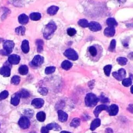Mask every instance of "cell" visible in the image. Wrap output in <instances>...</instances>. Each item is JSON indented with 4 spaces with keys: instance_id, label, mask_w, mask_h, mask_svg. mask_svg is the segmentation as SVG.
I'll return each mask as SVG.
<instances>
[{
    "instance_id": "cell-13",
    "label": "cell",
    "mask_w": 133,
    "mask_h": 133,
    "mask_svg": "<svg viewBox=\"0 0 133 133\" xmlns=\"http://www.w3.org/2000/svg\"><path fill=\"white\" fill-rule=\"evenodd\" d=\"M0 74L4 77H8L11 74V69L7 65H4L0 69Z\"/></svg>"
},
{
    "instance_id": "cell-37",
    "label": "cell",
    "mask_w": 133,
    "mask_h": 133,
    "mask_svg": "<svg viewBox=\"0 0 133 133\" xmlns=\"http://www.w3.org/2000/svg\"><path fill=\"white\" fill-rule=\"evenodd\" d=\"M55 67L54 66L47 67L45 69V73L47 74H50L53 73L55 70Z\"/></svg>"
},
{
    "instance_id": "cell-19",
    "label": "cell",
    "mask_w": 133,
    "mask_h": 133,
    "mask_svg": "<svg viewBox=\"0 0 133 133\" xmlns=\"http://www.w3.org/2000/svg\"><path fill=\"white\" fill-rule=\"evenodd\" d=\"M19 22L22 25H25L27 23L29 22V17L26 14H22L20 15L19 16L18 18Z\"/></svg>"
},
{
    "instance_id": "cell-2",
    "label": "cell",
    "mask_w": 133,
    "mask_h": 133,
    "mask_svg": "<svg viewBox=\"0 0 133 133\" xmlns=\"http://www.w3.org/2000/svg\"><path fill=\"white\" fill-rule=\"evenodd\" d=\"M57 29V26L53 21L49 22L47 24L43 30V36L45 39H48L55 32Z\"/></svg>"
},
{
    "instance_id": "cell-48",
    "label": "cell",
    "mask_w": 133,
    "mask_h": 133,
    "mask_svg": "<svg viewBox=\"0 0 133 133\" xmlns=\"http://www.w3.org/2000/svg\"></svg>"
},
{
    "instance_id": "cell-44",
    "label": "cell",
    "mask_w": 133,
    "mask_h": 133,
    "mask_svg": "<svg viewBox=\"0 0 133 133\" xmlns=\"http://www.w3.org/2000/svg\"><path fill=\"white\" fill-rule=\"evenodd\" d=\"M41 133H49V130L46 127H42L41 130Z\"/></svg>"
},
{
    "instance_id": "cell-28",
    "label": "cell",
    "mask_w": 133,
    "mask_h": 133,
    "mask_svg": "<svg viewBox=\"0 0 133 133\" xmlns=\"http://www.w3.org/2000/svg\"><path fill=\"white\" fill-rule=\"evenodd\" d=\"M80 119L79 118H75L70 123V126L71 127L76 128L80 125Z\"/></svg>"
},
{
    "instance_id": "cell-49",
    "label": "cell",
    "mask_w": 133,
    "mask_h": 133,
    "mask_svg": "<svg viewBox=\"0 0 133 133\" xmlns=\"http://www.w3.org/2000/svg\"><path fill=\"white\" fill-rule=\"evenodd\" d=\"M0 126H1V125H0Z\"/></svg>"
},
{
    "instance_id": "cell-10",
    "label": "cell",
    "mask_w": 133,
    "mask_h": 133,
    "mask_svg": "<svg viewBox=\"0 0 133 133\" xmlns=\"http://www.w3.org/2000/svg\"><path fill=\"white\" fill-rule=\"evenodd\" d=\"M44 104V101L41 98H37L34 99L31 102V105L37 109L42 108Z\"/></svg>"
},
{
    "instance_id": "cell-3",
    "label": "cell",
    "mask_w": 133,
    "mask_h": 133,
    "mask_svg": "<svg viewBox=\"0 0 133 133\" xmlns=\"http://www.w3.org/2000/svg\"><path fill=\"white\" fill-rule=\"evenodd\" d=\"M99 98L95 95L92 93L87 94L85 97V101L86 105L88 107L95 106L99 101Z\"/></svg>"
},
{
    "instance_id": "cell-23",
    "label": "cell",
    "mask_w": 133,
    "mask_h": 133,
    "mask_svg": "<svg viewBox=\"0 0 133 133\" xmlns=\"http://www.w3.org/2000/svg\"><path fill=\"white\" fill-rule=\"evenodd\" d=\"M72 63L67 60L64 61L61 65L62 68L65 70H68L72 68Z\"/></svg>"
},
{
    "instance_id": "cell-21",
    "label": "cell",
    "mask_w": 133,
    "mask_h": 133,
    "mask_svg": "<svg viewBox=\"0 0 133 133\" xmlns=\"http://www.w3.org/2000/svg\"><path fill=\"white\" fill-rule=\"evenodd\" d=\"M101 125V120L100 119L97 118L92 122L91 125L90 129L92 131L95 130L97 128L99 127Z\"/></svg>"
},
{
    "instance_id": "cell-35",
    "label": "cell",
    "mask_w": 133,
    "mask_h": 133,
    "mask_svg": "<svg viewBox=\"0 0 133 133\" xmlns=\"http://www.w3.org/2000/svg\"><path fill=\"white\" fill-rule=\"evenodd\" d=\"M20 98H26L29 96L30 95L28 91H26V90H23L20 91L18 92Z\"/></svg>"
},
{
    "instance_id": "cell-26",
    "label": "cell",
    "mask_w": 133,
    "mask_h": 133,
    "mask_svg": "<svg viewBox=\"0 0 133 133\" xmlns=\"http://www.w3.org/2000/svg\"><path fill=\"white\" fill-rule=\"evenodd\" d=\"M19 73L21 75H26L29 71L28 66L26 65H22L20 66L18 69Z\"/></svg>"
},
{
    "instance_id": "cell-29",
    "label": "cell",
    "mask_w": 133,
    "mask_h": 133,
    "mask_svg": "<svg viewBox=\"0 0 133 133\" xmlns=\"http://www.w3.org/2000/svg\"><path fill=\"white\" fill-rule=\"evenodd\" d=\"M41 15L39 12H33L30 15V18L33 21H38L41 18Z\"/></svg>"
},
{
    "instance_id": "cell-47",
    "label": "cell",
    "mask_w": 133,
    "mask_h": 133,
    "mask_svg": "<svg viewBox=\"0 0 133 133\" xmlns=\"http://www.w3.org/2000/svg\"><path fill=\"white\" fill-rule=\"evenodd\" d=\"M131 92H132V94H133V91H132V86L131 87Z\"/></svg>"
},
{
    "instance_id": "cell-31",
    "label": "cell",
    "mask_w": 133,
    "mask_h": 133,
    "mask_svg": "<svg viewBox=\"0 0 133 133\" xmlns=\"http://www.w3.org/2000/svg\"><path fill=\"white\" fill-rule=\"evenodd\" d=\"M89 23L87 19H80L78 22V24L80 26L83 28H86L88 27L89 25Z\"/></svg>"
},
{
    "instance_id": "cell-6",
    "label": "cell",
    "mask_w": 133,
    "mask_h": 133,
    "mask_svg": "<svg viewBox=\"0 0 133 133\" xmlns=\"http://www.w3.org/2000/svg\"><path fill=\"white\" fill-rule=\"evenodd\" d=\"M112 75L118 80H123L125 79L126 76V71L125 69H121L118 71L113 72Z\"/></svg>"
},
{
    "instance_id": "cell-33",
    "label": "cell",
    "mask_w": 133,
    "mask_h": 133,
    "mask_svg": "<svg viewBox=\"0 0 133 133\" xmlns=\"http://www.w3.org/2000/svg\"><path fill=\"white\" fill-rule=\"evenodd\" d=\"M112 68V66L111 65H108L104 66V71L106 76H110Z\"/></svg>"
},
{
    "instance_id": "cell-39",
    "label": "cell",
    "mask_w": 133,
    "mask_h": 133,
    "mask_svg": "<svg viewBox=\"0 0 133 133\" xmlns=\"http://www.w3.org/2000/svg\"><path fill=\"white\" fill-rule=\"evenodd\" d=\"M116 46V41L115 39H112L111 42L109 50L110 51L113 52L115 51Z\"/></svg>"
},
{
    "instance_id": "cell-45",
    "label": "cell",
    "mask_w": 133,
    "mask_h": 133,
    "mask_svg": "<svg viewBox=\"0 0 133 133\" xmlns=\"http://www.w3.org/2000/svg\"><path fill=\"white\" fill-rule=\"evenodd\" d=\"M105 133H113V131L111 128H107L105 130Z\"/></svg>"
},
{
    "instance_id": "cell-1",
    "label": "cell",
    "mask_w": 133,
    "mask_h": 133,
    "mask_svg": "<svg viewBox=\"0 0 133 133\" xmlns=\"http://www.w3.org/2000/svg\"><path fill=\"white\" fill-rule=\"evenodd\" d=\"M102 53L103 49L101 46L97 44L89 47L87 50V54L91 59L97 61L100 59Z\"/></svg>"
},
{
    "instance_id": "cell-14",
    "label": "cell",
    "mask_w": 133,
    "mask_h": 133,
    "mask_svg": "<svg viewBox=\"0 0 133 133\" xmlns=\"http://www.w3.org/2000/svg\"><path fill=\"white\" fill-rule=\"evenodd\" d=\"M58 119L61 122H65L68 119V115L62 110H59L58 112Z\"/></svg>"
},
{
    "instance_id": "cell-30",
    "label": "cell",
    "mask_w": 133,
    "mask_h": 133,
    "mask_svg": "<svg viewBox=\"0 0 133 133\" xmlns=\"http://www.w3.org/2000/svg\"><path fill=\"white\" fill-rule=\"evenodd\" d=\"M26 32V28L22 26H18L15 29V32L16 34L18 35L23 36Z\"/></svg>"
},
{
    "instance_id": "cell-5",
    "label": "cell",
    "mask_w": 133,
    "mask_h": 133,
    "mask_svg": "<svg viewBox=\"0 0 133 133\" xmlns=\"http://www.w3.org/2000/svg\"><path fill=\"white\" fill-rule=\"evenodd\" d=\"M15 46V43L12 41H6L3 44V48L7 55L11 54Z\"/></svg>"
},
{
    "instance_id": "cell-20",
    "label": "cell",
    "mask_w": 133,
    "mask_h": 133,
    "mask_svg": "<svg viewBox=\"0 0 133 133\" xmlns=\"http://www.w3.org/2000/svg\"><path fill=\"white\" fill-rule=\"evenodd\" d=\"M20 98V96L18 92L12 97L11 101V104L14 106H17L19 104Z\"/></svg>"
},
{
    "instance_id": "cell-43",
    "label": "cell",
    "mask_w": 133,
    "mask_h": 133,
    "mask_svg": "<svg viewBox=\"0 0 133 133\" xmlns=\"http://www.w3.org/2000/svg\"><path fill=\"white\" fill-rule=\"evenodd\" d=\"M33 111L30 109H26L25 111V114L28 117H32L33 115Z\"/></svg>"
},
{
    "instance_id": "cell-40",
    "label": "cell",
    "mask_w": 133,
    "mask_h": 133,
    "mask_svg": "<svg viewBox=\"0 0 133 133\" xmlns=\"http://www.w3.org/2000/svg\"><path fill=\"white\" fill-rule=\"evenodd\" d=\"M9 93L7 91L4 90L0 93V100H3L8 97Z\"/></svg>"
},
{
    "instance_id": "cell-9",
    "label": "cell",
    "mask_w": 133,
    "mask_h": 133,
    "mask_svg": "<svg viewBox=\"0 0 133 133\" xmlns=\"http://www.w3.org/2000/svg\"><path fill=\"white\" fill-rule=\"evenodd\" d=\"M89 29L93 32H97L100 31L102 29V26L100 23L96 22H91L89 23Z\"/></svg>"
},
{
    "instance_id": "cell-25",
    "label": "cell",
    "mask_w": 133,
    "mask_h": 133,
    "mask_svg": "<svg viewBox=\"0 0 133 133\" xmlns=\"http://www.w3.org/2000/svg\"><path fill=\"white\" fill-rule=\"evenodd\" d=\"M36 44L37 45V52L39 53H41L43 49V41L42 39L37 40Z\"/></svg>"
},
{
    "instance_id": "cell-17",
    "label": "cell",
    "mask_w": 133,
    "mask_h": 133,
    "mask_svg": "<svg viewBox=\"0 0 133 133\" xmlns=\"http://www.w3.org/2000/svg\"><path fill=\"white\" fill-rule=\"evenodd\" d=\"M46 127L48 130H52L55 131H59L61 130V127L55 123H52L48 124Z\"/></svg>"
},
{
    "instance_id": "cell-22",
    "label": "cell",
    "mask_w": 133,
    "mask_h": 133,
    "mask_svg": "<svg viewBox=\"0 0 133 133\" xmlns=\"http://www.w3.org/2000/svg\"><path fill=\"white\" fill-rule=\"evenodd\" d=\"M106 23L109 27H115L118 25V23L115 19L113 18H109L106 20Z\"/></svg>"
},
{
    "instance_id": "cell-4",
    "label": "cell",
    "mask_w": 133,
    "mask_h": 133,
    "mask_svg": "<svg viewBox=\"0 0 133 133\" xmlns=\"http://www.w3.org/2000/svg\"><path fill=\"white\" fill-rule=\"evenodd\" d=\"M64 55L67 58L72 61H77L79 58L77 52L72 48L67 49L64 52Z\"/></svg>"
},
{
    "instance_id": "cell-32",
    "label": "cell",
    "mask_w": 133,
    "mask_h": 133,
    "mask_svg": "<svg viewBox=\"0 0 133 133\" xmlns=\"http://www.w3.org/2000/svg\"><path fill=\"white\" fill-rule=\"evenodd\" d=\"M117 61L120 65L123 66L125 65L128 62L127 58L123 57H120L118 58L117 59Z\"/></svg>"
},
{
    "instance_id": "cell-46",
    "label": "cell",
    "mask_w": 133,
    "mask_h": 133,
    "mask_svg": "<svg viewBox=\"0 0 133 133\" xmlns=\"http://www.w3.org/2000/svg\"><path fill=\"white\" fill-rule=\"evenodd\" d=\"M60 133H71L70 132H67V131H62Z\"/></svg>"
},
{
    "instance_id": "cell-15",
    "label": "cell",
    "mask_w": 133,
    "mask_h": 133,
    "mask_svg": "<svg viewBox=\"0 0 133 133\" xmlns=\"http://www.w3.org/2000/svg\"><path fill=\"white\" fill-rule=\"evenodd\" d=\"M118 107L116 105H112L109 108L108 112L110 116H114L118 114Z\"/></svg>"
},
{
    "instance_id": "cell-24",
    "label": "cell",
    "mask_w": 133,
    "mask_h": 133,
    "mask_svg": "<svg viewBox=\"0 0 133 133\" xmlns=\"http://www.w3.org/2000/svg\"><path fill=\"white\" fill-rule=\"evenodd\" d=\"M59 8L58 6L52 5L48 8L47 10V13L50 15H54L58 12Z\"/></svg>"
},
{
    "instance_id": "cell-36",
    "label": "cell",
    "mask_w": 133,
    "mask_h": 133,
    "mask_svg": "<svg viewBox=\"0 0 133 133\" xmlns=\"http://www.w3.org/2000/svg\"><path fill=\"white\" fill-rule=\"evenodd\" d=\"M20 78L19 76H15L12 78L11 82L15 85H18L20 82Z\"/></svg>"
},
{
    "instance_id": "cell-16",
    "label": "cell",
    "mask_w": 133,
    "mask_h": 133,
    "mask_svg": "<svg viewBox=\"0 0 133 133\" xmlns=\"http://www.w3.org/2000/svg\"><path fill=\"white\" fill-rule=\"evenodd\" d=\"M115 29L114 27H107L104 31V34L108 37H113L115 34Z\"/></svg>"
},
{
    "instance_id": "cell-42",
    "label": "cell",
    "mask_w": 133,
    "mask_h": 133,
    "mask_svg": "<svg viewBox=\"0 0 133 133\" xmlns=\"http://www.w3.org/2000/svg\"><path fill=\"white\" fill-rule=\"evenodd\" d=\"M100 98L101 102H102V103H107L109 102V99L108 98L105 97L104 95H102L100 96Z\"/></svg>"
},
{
    "instance_id": "cell-18",
    "label": "cell",
    "mask_w": 133,
    "mask_h": 133,
    "mask_svg": "<svg viewBox=\"0 0 133 133\" xmlns=\"http://www.w3.org/2000/svg\"><path fill=\"white\" fill-rule=\"evenodd\" d=\"M21 48L22 51L25 54H27L29 51V42L27 40H24L22 42Z\"/></svg>"
},
{
    "instance_id": "cell-34",
    "label": "cell",
    "mask_w": 133,
    "mask_h": 133,
    "mask_svg": "<svg viewBox=\"0 0 133 133\" xmlns=\"http://www.w3.org/2000/svg\"><path fill=\"white\" fill-rule=\"evenodd\" d=\"M132 79L130 78H126L123 80L122 84L126 87H129L132 84Z\"/></svg>"
},
{
    "instance_id": "cell-38",
    "label": "cell",
    "mask_w": 133,
    "mask_h": 133,
    "mask_svg": "<svg viewBox=\"0 0 133 133\" xmlns=\"http://www.w3.org/2000/svg\"><path fill=\"white\" fill-rule=\"evenodd\" d=\"M67 32L69 36L72 37L75 35L77 31L74 28H69L67 29Z\"/></svg>"
},
{
    "instance_id": "cell-11",
    "label": "cell",
    "mask_w": 133,
    "mask_h": 133,
    "mask_svg": "<svg viewBox=\"0 0 133 133\" xmlns=\"http://www.w3.org/2000/svg\"><path fill=\"white\" fill-rule=\"evenodd\" d=\"M8 60L11 64L17 65L19 63L20 58L18 55H11L9 57Z\"/></svg>"
},
{
    "instance_id": "cell-7",
    "label": "cell",
    "mask_w": 133,
    "mask_h": 133,
    "mask_svg": "<svg viewBox=\"0 0 133 133\" xmlns=\"http://www.w3.org/2000/svg\"><path fill=\"white\" fill-rule=\"evenodd\" d=\"M18 125L20 128L23 129H26L29 127L30 122L27 117L26 116H22L19 120Z\"/></svg>"
},
{
    "instance_id": "cell-27",
    "label": "cell",
    "mask_w": 133,
    "mask_h": 133,
    "mask_svg": "<svg viewBox=\"0 0 133 133\" xmlns=\"http://www.w3.org/2000/svg\"><path fill=\"white\" fill-rule=\"evenodd\" d=\"M36 118L39 122H44L46 119V114L44 112H40L37 114Z\"/></svg>"
},
{
    "instance_id": "cell-8",
    "label": "cell",
    "mask_w": 133,
    "mask_h": 133,
    "mask_svg": "<svg viewBox=\"0 0 133 133\" xmlns=\"http://www.w3.org/2000/svg\"><path fill=\"white\" fill-rule=\"evenodd\" d=\"M44 61V58L43 57L40 55H37L34 57L31 63L33 66H39L43 64Z\"/></svg>"
},
{
    "instance_id": "cell-12",
    "label": "cell",
    "mask_w": 133,
    "mask_h": 133,
    "mask_svg": "<svg viewBox=\"0 0 133 133\" xmlns=\"http://www.w3.org/2000/svg\"><path fill=\"white\" fill-rule=\"evenodd\" d=\"M105 110L108 112L109 108L105 105H98L94 109V114L96 117H98L99 116V114L102 111Z\"/></svg>"
},
{
    "instance_id": "cell-41",
    "label": "cell",
    "mask_w": 133,
    "mask_h": 133,
    "mask_svg": "<svg viewBox=\"0 0 133 133\" xmlns=\"http://www.w3.org/2000/svg\"><path fill=\"white\" fill-rule=\"evenodd\" d=\"M38 92L43 96H45L47 94L48 91L47 89L45 88H41L38 90Z\"/></svg>"
}]
</instances>
